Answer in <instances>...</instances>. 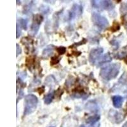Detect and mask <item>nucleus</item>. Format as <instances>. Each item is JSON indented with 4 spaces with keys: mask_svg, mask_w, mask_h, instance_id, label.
Instances as JSON below:
<instances>
[{
    "mask_svg": "<svg viewBox=\"0 0 127 127\" xmlns=\"http://www.w3.org/2000/svg\"><path fill=\"white\" fill-rule=\"evenodd\" d=\"M104 49L102 48H93L89 54V62L92 65L96 64L97 61H99L101 58L102 54H103Z\"/></svg>",
    "mask_w": 127,
    "mask_h": 127,
    "instance_id": "nucleus-5",
    "label": "nucleus"
},
{
    "mask_svg": "<svg viewBox=\"0 0 127 127\" xmlns=\"http://www.w3.org/2000/svg\"><path fill=\"white\" fill-rule=\"evenodd\" d=\"M55 78H54L53 76H49L46 78V80H45V83H46V85L48 87H52L55 85Z\"/></svg>",
    "mask_w": 127,
    "mask_h": 127,
    "instance_id": "nucleus-16",
    "label": "nucleus"
},
{
    "mask_svg": "<svg viewBox=\"0 0 127 127\" xmlns=\"http://www.w3.org/2000/svg\"><path fill=\"white\" fill-rule=\"evenodd\" d=\"M85 109L91 112H97L98 107L97 104L94 100H90L86 104Z\"/></svg>",
    "mask_w": 127,
    "mask_h": 127,
    "instance_id": "nucleus-12",
    "label": "nucleus"
},
{
    "mask_svg": "<svg viewBox=\"0 0 127 127\" xmlns=\"http://www.w3.org/2000/svg\"><path fill=\"white\" fill-rule=\"evenodd\" d=\"M120 26L118 22H114L113 26L111 27V31L112 32H116L120 30Z\"/></svg>",
    "mask_w": 127,
    "mask_h": 127,
    "instance_id": "nucleus-18",
    "label": "nucleus"
},
{
    "mask_svg": "<svg viewBox=\"0 0 127 127\" xmlns=\"http://www.w3.org/2000/svg\"><path fill=\"white\" fill-rule=\"evenodd\" d=\"M94 8L100 10H111L114 8V4L111 1H91Z\"/></svg>",
    "mask_w": 127,
    "mask_h": 127,
    "instance_id": "nucleus-4",
    "label": "nucleus"
},
{
    "mask_svg": "<svg viewBox=\"0 0 127 127\" xmlns=\"http://www.w3.org/2000/svg\"><path fill=\"white\" fill-rule=\"evenodd\" d=\"M44 8H41L40 11L42 12L43 13H48V12H49V8L46 7V6H43Z\"/></svg>",
    "mask_w": 127,
    "mask_h": 127,
    "instance_id": "nucleus-24",
    "label": "nucleus"
},
{
    "mask_svg": "<svg viewBox=\"0 0 127 127\" xmlns=\"http://www.w3.org/2000/svg\"><path fill=\"white\" fill-rule=\"evenodd\" d=\"M54 46L53 45H50V46H47L42 52V57L43 59H48L54 53Z\"/></svg>",
    "mask_w": 127,
    "mask_h": 127,
    "instance_id": "nucleus-13",
    "label": "nucleus"
},
{
    "mask_svg": "<svg viewBox=\"0 0 127 127\" xmlns=\"http://www.w3.org/2000/svg\"><path fill=\"white\" fill-rule=\"evenodd\" d=\"M108 118L112 122L116 123H120L125 118V116L123 113L118 111L111 109L108 113Z\"/></svg>",
    "mask_w": 127,
    "mask_h": 127,
    "instance_id": "nucleus-8",
    "label": "nucleus"
},
{
    "mask_svg": "<svg viewBox=\"0 0 127 127\" xmlns=\"http://www.w3.org/2000/svg\"><path fill=\"white\" fill-rule=\"evenodd\" d=\"M20 34H21V30H20V26L18 24H17V38H19V36H20Z\"/></svg>",
    "mask_w": 127,
    "mask_h": 127,
    "instance_id": "nucleus-23",
    "label": "nucleus"
},
{
    "mask_svg": "<svg viewBox=\"0 0 127 127\" xmlns=\"http://www.w3.org/2000/svg\"><path fill=\"white\" fill-rule=\"evenodd\" d=\"M113 60V58L111 57V54L110 53H107V54H105L104 55H103L101 58H100V59L98 61V62H97V67H98L101 66L102 65H104L105 64L109 63V62H111Z\"/></svg>",
    "mask_w": 127,
    "mask_h": 127,
    "instance_id": "nucleus-10",
    "label": "nucleus"
},
{
    "mask_svg": "<svg viewBox=\"0 0 127 127\" xmlns=\"http://www.w3.org/2000/svg\"><path fill=\"white\" fill-rule=\"evenodd\" d=\"M68 14H69L68 16L69 20H71L79 17L82 14V6L78 4H74Z\"/></svg>",
    "mask_w": 127,
    "mask_h": 127,
    "instance_id": "nucleus-9",
    "label": "nucleus"
},
{
    "mask_svg": "<svg viewBox=\"0 0 127 127\" xmlns=\"http://www.w3.org/2000/svg\"><path fill=\"white\" fill-rule=\"evenodd\" d=\"M59 58H58L57 57H52L51 63H52V64H57L59 62Z\"/></svg>",
    "mask_w": 127,
    "mask_h": 127,
    "instance_id": "nucleus-20",
    "label": "nucleus"
},
{
    "mask_svg": "<svg viewBox=\"0 0 127 127\" xmlns=\"http://www.w3.org/2000/svg\"><path fill=\"white\" fill-rule=\"evenodd\" d=\"M92 21L94 24L100 30H104L109 26V22L107 19L96 12H93L92 15Z\"/></svg>",
    "mask_w": 127,
    "mask_h": 127,
    "instance_id": "nucleus-3",
    "label": "nucleus"
},
{
    "mask_svg": "<svg viewBox=\"0 0 127 127\" xmlns=\"http://www.w3.org/2000/svg\"><path fill=\"white\" fill-rule=\"evenodd\" d=\"M43 20V16L39 14H36L34 16L33 20H32V24L31 27V30L29 33L32 36H34L37 34L38 31H39V26L41 24Z\"/></svg>",
    "mask_w": 127,
    "mask_h": 127,
    "instance_id": "nucleus-6",
    "label": "nucleus"
},
{
    "mask_svg": "<svg viewBox=\"0 0 127 127\" xmlns=\"http://www.w3.org/2000/svg\"><path fill=\"white\" fill-rule=\"evenodd\" d=\"M38 103V99L36 95L29 94L26 96L24 100V114L28 115L31 114L36 110Z\"/></svg>",
    "mask_w": 127,
    "mask_h": 127,
    "instance_id": "nucleus-2",
    "label": "nucleus"
},
{
    "mask_svg": "<svg viewBox=\"0 0 127 127\" xmlns=\"http://www.w3.org/2000/svg\"></svg>",
    "mask_w": 127,
    "mask_h": 127,
    "instance_id": "nucleus-27",
    "label": "nucleus"
},
{
    "mask_svg": "<svg viewBox=\"0 0 127 127\" xmlns=\"http://www.w3.org/2000/svg\"><path fill=\"white\" fill-rule=\"evenodd\" d=\"M120 63H114L104 67L100 71V76L103 80L109 81L117 77L120 72Z\"/></svg>",
    "mask_w": 127,
    "mask_h": 127,
    "instance_id": "nucleus-1",
    "label": "nucleus"
},
{
    "mask_svg": "<svg viewBox=\"0 0 127 127\" xmlns=\"http://www.w3.org/2000/svg\"><path fill=\"white\" fill-rule=\"evenodd\" d=\"M80 127H86L85 125H81L80 126Z\"/></svg>",
    "mask_w": 127,
    "mask_h": 127,
    "instance_id": "nucleus-26",
    "label": "nucleus"
},
{
    "mask_svg": "<svg viewBox=\"0 0 127 127\" xmlns=\"http://www.w3.org/2000/svg\"></svg>",
    "mask_w": 127,
    "mask_h": 127,
    "instance_id": "nucleus-28",
    "label": "nucleus"
},
{
    "mask_svg": "<svg viewBox=\"0 0 127 127\" xmlns=\"http://www.w3.org/2000/svg\"><path fill=\"white\" fill-rule=\"evenodd\" d=\"M87 42V40H86L85 38H83V39L82 41H79V43H76V44H74L73 45H72V46H79V45H83V44H85Z\"/></svg>",
    "mask_w": 127,
    "mask_h": 127,
    "instance_id": "nucleus-22",
    "label": "nucleus"
},
{
    "mask_svg": "<svg viewBox=\"0 0 127 127\" xmlns=\"http://www.w3.org/2000/svg\"><path fill=\"white\" fill-rule=\"evenodd\" d=\"M16 46H17V48H16V53H17V57L19 54H21L22 50H21V48H20V46H19V44H17Z\"/></svg>",
    "mask_w": 127,
    "mask_h": 127,
    "instance_id": "nucleus-21",
    "label": "nucleus"
},
{
    "mask_svg": "<svg viewBox=\"0 0 127 127\" xmlns=\"http://www.w3.org/2000/svg\"><path fill=\"white\" fill-rule=\"evenodd\" d=\"M100 120V116L99 115H94L92 116H90V117L88 118L87 120H86V123H88V124H94L97 121H98Z\"/></svg>",
    "mask_w": 127,
    "mask_h": 127,
    "instance_id": "nucleus-15",
    "label": "nucleus"
},
{
    "mask_svg": "<svg viewBox=\"0 0 127 127\" xmlns=\"http://www.w3.org/2000/svg\"><path fill=\"white\" fill-rule=\"evenodd\" d=\"M57 53L59 55H63L66 52V48L65 47H64V46H60V47L57 48Z\"/></svg>",
    "mask_w": 127,
    "mask_h": 127,
    "instance_id": "nucleus-19",
    "label": "nucleus"
},
{
    "mask_svg": "<svg viewBox=\"0 0 127 127\" xmlns=\"http://www.w3.org/2000/svg\"><path fill=\"white\" fill-rule=\"evenodd\" d=\"M127 127V122H126L125 123L124 125H123V127Z\"/></svg>",
    "mask_w": 127,
    "mask_h": 127,
    "instance_id": "nucleus-25",
    "label": "nucleus"
},
{
    "mask_svg": "<svg viewBox=\"0 0 127 127\" xmlns=\"http://www.w3.org/2000/svg\"><path fill=\"white\" fill-rule=\"evenodd\" d=\"M17 24L20 26V28H22L24 30L27 29V28H28V20L27 19H20Z\"/></svg>",
    "mask_w": 127,
    "mask_h": 127,
    "instance_id": "nucleus-17",
    "label": "nucleus"
},
{
    "mask_svg": "<svg viewBox=\"0 0 127 127\" xmlns=\"http://www.w3.org/2000/svg\"><path fill=\"white\" fill-rule=\"evenodd\" d=\"M54 95H55V92L52 91L46 94L44 97V102L46 104H50L52 102L53 99L54 98Z\"/></svg>",
    "mask_w": 127,
    "mask_h": 127,
    "instance_id": "nucleus-14",
    "label": "nucleus"
},
{
    "mask_svg": "<svg viewBox=\"0 0 127 127\" xmlns=\"http://www.w3.org/2000/svg\"><path fill=\"white\" fill-rule=\"evenodd\" d=\"M113 104L115 108H120L123 103V97L120 95H114L112 97Z\"/></svg>",
    "mask_w": 127,
    "mask_h": 127,
    "instance_id": "nucleus-11",
    "label": "nucleus"
},
{
    "mask_svg": "<svg viewBox=\"0 0 127 127\" xmlns=\"http://www.w3.org/2000/svg\"><path fill=\"white\" fill-rule=\"evenodd\" d=\"M78 118L73 115H69L64 118L61 127H78Z\"/></svg>",
    "mask_w": 127,
    "mask_h": 127,
    "instance_id": "nucleus-7",
    "label": "nucleus"
}]
</instances>
